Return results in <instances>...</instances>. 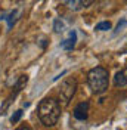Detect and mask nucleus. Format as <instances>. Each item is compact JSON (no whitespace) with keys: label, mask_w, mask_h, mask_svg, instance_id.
Instances as JSON below:
<instances>
[{"label":"nucleus","mask_w":127,"mask_h":130,"mask_svg":"<svg viewBox=\"0 0 127 130\" xmlns=\"http://www.w3.org/2000/svg\"><path fill=\"white\" fill-rule=\"evenodd\" d=\"M75 41H77V32L71 31L68 39H65L64 41H61V47L65 49V50H72L74 46H75Z\"/></svg>","instance_id":"0eeeda50"},{"label":"nucleus","mask_w":127,"mask_h":130,"mask_svg":"<svg viewBox=\"0 0 127 130\" xmlns=\"http://www.w3.org/2000/svg\"><path fill=\"white\" fill-rule=\"evenodd\" d=\"M77 89V81L74 78H65L61 83V87H59V99L62 102V105H68L70 101L72 99L74 93Z\"/></svg>","instance_id":"7ed1b4c3"},{"label":"nucleus","mask_w":127,"mask_h":130,"mask_svg":"<svg viewBox=\"0 0 127 130\" xmlns=\"http://www.w3.org/2000/svg\"><path fill=\"white\" fill-rule=\"evenodd\" d=\"M21 117H22V109H18V111H15V114L10 117V121L12 123H18Z\"/></svg>","instance_id":"9b49d317"},{"label":"nucleus","mask_w":127,"mask_h":130,"mask_svg":"<svg viewBox=\"0 0 127 130\" xmlns=\"http://www.w3.org/2000/svg\"><path fill=\"white\" fill-rule=\"evenodd\" d=\"M87 84L93 93H96V95L103 93L108 89V84H109V73H108V70L103 68V67L92 68L87 74Z\"/></svg>","instance_id":"f03ea898"},{"label":"nucleus","mask_w":127,"mask_h":130,"mask_svg":"<svg viewBox=\"0 0 127 130\" xmlns=\"http://www.w3.org/2000/svg\"><path fill=\"white\" fill-rule=\"evenodd\" d=\"M126 24H127V21H126V19H123L121 22H118V25H117V28H115V32H118L120 30L123 28V25H126Z\"/></svg>","instance_id":"f8f14e48"},{"label":"nucleus","mask_w":127,"mask_h":130,"mask_svg":"<svg viewBox=\"0 0 127 130\" xmlns=\"http://www.w3.org/2000/svg\"><path fill=\"white\" fill-rule=\"evenodd\" d=\"M96 30H99V31H106V30H111V22H108V21L99 22V24L96 25Z\"/></svg>","instance_id":"1a4fd4ad"},{"label":"nucleus","mask_w":127,"mask_h":130,"mask_svg":"<svg viewBox=\"0 0 127 130\" xmlns=\"http://www.w3.org/2000/svg\"><path fill=\"white\" fill-rule=\"evenodd\" d=\"M16 15H18V12H16V10H13V12H12V13L6 18V19H8L9 28H12V27H13V24H15V21H16Z\"/></svg>","instance_id":"9d476101"},{"label":"nucleus","mask_w":127,"mask_h":130,"mask_svg":"<svg viewBox=\"0 0 127 130\" xmlns=\"http://www.w3.org/2000/svg\"><path fill=\"white\" fill-rule=\"evenodd\" d=\"M53 30L56 32H64L65 31V22H64L61 18H56L53 21Z\"/></svg>","instance_id":"6e6552de"},{"label":"nucleus","mask_w":127,"mask_h":130,"mask_svg":"<svg viewBox=\"0 0 127 130\" xmlns=\"http://www.w3.org/2000/svg\"><path fill=\"white\" fill-rule=\"evenodd\" d=\"M0 16H5V13H0Z\"/></svg>","instance_id":"4468645a"},{"label":"nucleus","mask_w":127,"mask_h":130,"mask_svg":"<svg viewBox=\"0 0 127 130\" xmlns=\"http://www.w3.org/2000/svg\"><path fill=\"white\" fill-rule=\"evenodd\" d=\"M39 118L46 127H53L61 117V104L53 98H44L39 104Z\"/></svg>","instance_id":"f257e3e1"},{"label":"nucleus","mask_w":127,"mask_h":130,"mask_svg":"<svg viewBox=\"0 0 127 130\" xmlns=\"http://www.w3.org/2000/svg\"><path fill=\"white\" fill-rule=\"evenodd\" d=\"M16 130H33V129H30V127L25 126V127H19V129H16Z\"/></svg>","instance_id":"ddd939ff"},{"label":"nucleus","mask_w":127,"mask_h":130,"mask_svg":"<svg viewBox=\"0 0 127 130\" xmlns=\"http://www.w3.org/2000/svg\"><path fill=\"white\" fill-rule=\"evenodd\" d=\"M74 117L77 120H86L89 117V102H81L74 108Z\"/></svg>","instance_id":"423d86ee"},{"label":"nucleus","mask_w":127,"mask_h":130,"mask_svg":"<svg viewBox=\"0 0 127 130\" xmlns=\"http://www.w3.org/2000/svg\"><path fill=\"white\" fill-rule=\"evenodd\" d=\"M64 2H65V5L71 9V10L77 12V10H81V9L89 8L95 0H64Z\"/></svg>","instance_id":"20e7f679"},{"label":"nucleus","mask_w":127,"mask_h":130,"mask_svg":"<svg viewBox=\"0 0 127 130\" xmlns=\"http://www.w3.org/2000/svg\"><path fill=\"white\" fill-rule=\"evenodd\" d=\"M114 84H115L117 89L127 90V68H124V70H121V71H118V73L115 74Z\"/></svg>","instance_id":"39448f33"}]
</instances>
